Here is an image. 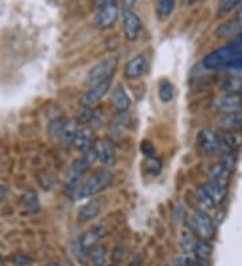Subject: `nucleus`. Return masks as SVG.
<instances>
[{
    "mask_svg": "<svg viewBox=\"0 0 242 266\" xmlns=\"http://www.w3.org/2000/svg\"><path fill=\"white\" fill-rule=\"evenodd\" d=\"M82 108V106H81ZM93 117V112L90 108H82L78 114H77V122L78 124H86V122H90Z\"/></svg>",
    "mask_w": 242,
    "mask_h": 266,
    "instance_id": "36",
    "label": "nucleus"
},
{
    "mask_svg": "<svg viewBox=\"0 0 242 266\" xmlns=\"http://www.w3.org/2000/svg\"><path fill=\"white\" fill-rule=\"evenodd\" d=\"M0 266H3V258L0 257Z\"/></svg>",
    "mask_w": 242,
    "mask_h": 266,
    "instance_id": "47",
    "label": "nucleus"
},
{
    "mask_svg": "<svg viewBox=\"0 0 242 266\" xmlns=\"http://www.w3.org/2000/svg\"><path fill=\"white\" fill-rule=\"evenodd\" d=\"M110 101H112V105L116 108L117 112L128 110L129 105H131V100H129L128 94H127V92H125L124 88L121 85H117V86L113 88Z\"/></svg>",
    "mask_w": 242,
    "mask_h": 266,
    "instance_id": "17",
    "label": "nucleus"
},
{
    "mask_svg": "<svg viewBox=\"0 0 242 266\" xmlns=\"http://www.w3.org/2000/svg\"><path fill=\"white\" fill-rule=\"evenodd\" d=\"M235 19H237L238 22H239V23L242 24V10L239 12H238V15H237V18H235Z\"/></svg>",
    "mask_w": 242,
    "mask_h": 266,
    "instance_id": "43",
    "label": "nucleus"
},
{
    "mask_svg": "<svg viewBox=\"0 0 242 266\" xmlns=\"http://www.w3.org/2000/svg\"><path fill=\"white\" fill-rule=\"evenodd\" d=\"M217 124L225 132L238 130L239 128H242V110L231 113H222L221 116L218 117Z\"/></svg>",
    "mask_w": 242,
    "mask_h": 266,
    "instance_id": "14",
    "label": "nucleus"
},
{
    "mask_svg": "<svg viewBox=\"0 0 242 266\" xmlns=\"http://www.w3.org/2000/svg\"><path fill=\"white\" fill-rule=\"evenodd\" d=\"M221 141L225 147L234 151V149L239 148L242 145V135L237 130H229V132H225L222 135Z\"/></svg>",
    "mask_w": 242,
    "mask_h": 266,
    "instance_id": "23",
    "label": "nucleus"
},
{
    "mask_svg": "<svg viewBox=\"0 0 242 266\" xmlns=\"http://www.w3.org/2000/svg\"><path fill=\"white\" fill-rule=\"evenodd\" d=\"M78 122L76 120L68 121V122H65L64 129H62V135H60V141H62V144L69 145L73 144V140H74V136H76L77 130H78Z\"/></svg>",
    "mask_w": 242,
    "mask_h": 266,
    "instance_id": "24",
    "label": "nucleus"
},
{
    "mask_svg": "<svg viewBox=\"0 0 242 266\" xmlns=\"http://www.w3.org/2000/svg\"><path fill=\"white\" fill-rule=\"evenodd\" d=\"M144 171L151 176H156L161 172V168H163V164H161V160H159L156 156L153 157H147L144 160Z\"/></svg>",
    "mask_w": 242,
    "mask_h": 266,
    "instance_id": "27",
    "label": "nucleus"
},
{
    "mask_svg": "<svg viewBox=\"0 0 242 266\" xmlns=\"http://www.w3.org/2000/svg\"><path fill=\"white\" fill-rule=\"evenodd\" d=\"M64 125L65 122L62 120L52 121V122H50V125H48V133H50L54 139H59L60 135H62Z\"/></svg>",
    "mask_w": 242,
    "mask_h": 266,
    "instance_id": "35",
    "label": "nucleus"
},
{
    "mask_svg": "<svg viewBox=\"0 0 242 266\" xmlns=\"http://www.w3.org/2000/svg\"><path fill=\"white\" fill-rule=\"evenodd\" d=\"M140 151L145 157H153L155 156V147L151 144L149 141L144 140L140 143Z\"/></svg>",
    "mask_w": 242,
    "mask_h": 266,
    "instance_id": "37",
    "label": "nucleus"
},
{
    "mask_svg": "<svg viewBox=\"0 0 242 266\" xmlns=\"http://www.w3.org/2000/svg\"><path fill=\"white\" fill-rule=\"evenodd\" d=\"M22 205H23L24 210L27 211H31V213H35L39 210V201H38V196L36 193L34 192H26L22 196Z\"/></svg>",
    "mask_w": 242,
    "mask_h": 266,
    "instance_id": "29",
    "label": "nucleus"
},
{
    "mask_svg": "<svg viewBox=\"0 0 242 266\" xmlns=\"http://www.w3.org/2000/svg\"><path fill=\"white\" fill-rule=\"evenodd\" d=\"M191 259H190L189 257H182V258H177L176 259V265L177 266H191Z\"/></svg>",
    "mask_w": 242,
    "mask_h": 266,
    "instance_id": "40",
    "label": "nucleus"
},
{
    "mask_svg": "<svg viewBox=\"0 0 242 266\" xmlns=\"http://www.w3.org/2000/svg\"><path fill=\"white\" fill-rule=\"evenodd\" d=\"M213 106L215 110L221 113H231L242 110V101L239 96H233V94H222L218 96L213 101Z\"/></svg>",
    "mask_w": 242,
    "mask_h": 266,
    "instance_id": "10",
    "label": "nucleus"
},
{
    "mask_svg": "<svg viewBox=\"0 0 242 266\" xmlns=\"http://www.w3.org/2000/svg\"><path fill=\"white\" fill-rule=\"evenodd\" d=\"M123 22H124V34L127 39H136L141 30L140 18L132 10H123Z\"/></svg>",
    "mask_w": 242,
    "mask_h": 266,
    "instance_id": "11",
    "label": "nucleus"
},
{
    "mask_svg": "<svg viewBox=\"0 0 242 266\" xmlns=\"http://www.w3.org/2000/svg\"><path fill=\"white\" fill-rule=\"evenodd\" d=\"M242 55V44L234 43L230 42V44L215 50V51L210 52L203 58V68L209 69V70H215V69L225 68L231 62L233 59H235L237 56Z\"/></svg>",
    "mask_w": 242,
    "mask_h": 266,
    "instance_id": "1",
    "label": "nucleus"
},
{
    "mask_svg": "<svg viewBox=\"0 0 242 266\" xmlns=\"http://www.w3.org/2000/svg\"><path fill=\"white\" fill-rule=\"evenodd\" d=\"M129 121H131V116H129L128 110H124V112H118L117 116H114L113 125H116L117 128H123L129 124Z\"/></svg>",
    "mask_w": 242,
    "mask_h": 266,
    "instance_id": "34",
    "label": "nucleus"
},
{
    "mask_svg": "<svg viewBox=\"0 0 242 266\" xmlns=\"http://www.w3.org/2000/svg\"><path fill=\"white\" fill-rule=\"evenodd\" d=\"M203 187H205L206 191L209 192L210 197L213 199L215 206L221 205L222 202L226 199V196H227V188H226V185H221L214 183V181H209V183L203 184Z\"/></svg>",
    "mask_w": 242,
    "mask_h": 266,
    "instance_id": "18",
    "label": "nucleus"
},
{
    "mask_svg": "<svg viewBox=\"0 0 242 266\" xmlns=\"http://www.w3.org/2000/svg\"><path fill=\"white\" fill-rule=\"evenodd\" d=\"M193 253L195 254V257L201 261H207L211 257L213 254V246L209 241L206 239H201V241H197L195 246H194Z\"/></svg>",
    "mask_w": 242,
    "mask_h": 266,
    "instance_id": "22",
    "label": "nucleus"
},
{
    "mask_svg": "<svg viewBox=\"0 0 242 266\" xmlns=\"http://www.w3.org/2000/svg\"><path fill=\"white\" fill-rule=\"evenodd\" d=\"M137 0H123V10H132V7L136 4Z\"/></svg>",
    "mask_w": 242,
    "mask_h": 266,
    "instance_id": "41",
    "label": "nucleus"
},
{
    "mask_svg": "<svg viewBox=\"0 0 242 266\" xmlns=\"http://www.w3.org/2000/svg\"><path fill=\"white\" fill-rule=\"evenodd\" d=\"M145 70H147V60L143 55H137L125 64L124 74L129 80H135L143 76Z\"/></svg>",
    "mask_w": 242,
    "mask_h": 266,
    "instance_id": "15",
    "label": "nucleus"
},
{
    "mask_svg": "<svg viewBox=\"0 0 242 266\" xmlns=\"http://www.w3.org/2000/svg\"><path fill=\"white\" fill-rule=\"evenodd\" d=\"M197 143L201 152L206 156H214L219 153V149H221V136L210 128L202 129L201 132L198 133Z\"/></svg>",
    "mask_w": 242,
    "mask_h": 266,
    "instance_id": "7",
    "label": "nucleus"
},
{
    "mask_svg": "<svg viewBox=\"0 0 242 266\" xmlns=\"http://www.w3.org/2000/svg\"><path fill=\"white\" fill-rule=\"evenodd\" d=\"M113 173L109 169H98L90 177L86 179L84 184H81L80 189L77 191V199H85L90 197L96 193L104 191L106 187L112 184Z\"/></svg>",
    "mask_w": 242,
    "mask_h": 266,
    "instance_id": "2",
    "label": "nucleus"
},
{
    "mask_svg": "<svg viewBox=\"0 0 242 266\" xmlns=\"http://www.w3.org/2000/svg\"><path fill=\"white\" fill-rule=\"evenodd\" d=\"M222 90L226 94H233V96H242V77L233 76L226 78L222 84Z\"/></svg>",
    "mask_w": 242,
    "mask_h": 266,
    "instance_id": "21",
    "label": "nucleus"
},
{
    "mask_svg": "<svg viewBox=\"0 0 242 266\" xmlns=\"http://www.w3.org/2000/svg\"><path fill=\"white\" fill-rule=\"evenodd\" d=\"M221 164L223 165L229 172H233L234 169H235V167H237V156L234 155V151L222 155Z\"/></svg>",
    "mask_w": 242,
    "mask_h": 266,
    "instance_id": "32",
    "label": "nucleus"
},
{
    "mask_svg": "<svg viewBox=\"0 0 242 266\" xmlns=\"http://www.w3.org/2000/svg\"><path fill=\"white\" fill-rule=\"evenodd\" d=\"M117 66H118V58L117 56H109L101 60L97 64H94L90 70H89L85 84L89 86H94L97 84L105 82L112 78V76L116 73Z\"/></svg>",
    "mask_w": 242,
    "mask_h": 266,
    "instance_id": "3",
    "label": "nucleus"
},
{
    "mask_svg": "<svg viewBox=\"0 0 242 266\" xmlns=\"http://www.w3.org/2000/svg\"><path fill=\"white\" fill-rule=\"evenodd\" d=\"M159 98L161 102H169L173 98V85L168 80H163L159 84Z\"/></svg>",
    "mask_w": 242,
    "mask_h": 266,
    "instance_id": "28",
    "label": "nucleus"
},
{
    "mask_svg": "<svg viewBox=\"0 0 242 266\" xmlns=\"http://www.w3.org/2000/svg\"><path fill=\"white\" fill-rule=\"evenodd\" d=\"M231 42H234V43H238V44H242V32H239L235 38H234Z\"/></svg>",
    "mask_w": 242,
    "mask_h": 266,
    "instance_id": "42",
    "label": "nucleus"
},
{
    "mask_svg": "<svg viewBox=\"0 0 242 266\" xmlns=\"http://www.w3.org/2000/svg\"><path fill=\"white\" fill-rule=\"evenodd\" d=\"M197 243V239L194 237L193 231H183L180 237V247L185 251V254L191 253L194 250V246Z\"/></svg>",
    "mask_w": 242,
    "mask_h": 266,
    "instance_id": "30",
    "label": "nucleus"
},
{
    "mask_svg": "<svg viewBox=\"0 0 242 266\" xmlns=\"http://www.w3.org/2000/svg\"><path fill=\"white\" fill-rule=\"evenodd\" d=\"M189 227L195 235L206 241H210L215 234L211 218L202 210H194V213L189 218Z\"/></svg>",
    "mask_w": 242,
    "mask_h": 266,
    "instance_id": "4",
    "label": "nucleus"
},
{
    "mask_svg": "<svg viewBox=\"0 0 242 266\" xmlns=\"http://www.w3.org/2000/svg\"><path fill=\"white\" fill-rule=\"evenodd\" d=\"M106 257H108L106 247L100 245V243H97L96 246H93L88 250V258L90 259L93 266H104Z\"/></svg>",
    "mask_w": 242,
    "mask_h": 266,
    "instance_id": "20",
    "label": "nucleus"
},
{
    "mask_svg": "<svg viewBox=\"0 0 242 266\" xmlns=\"http://www.w3.org/2000/svg\"><path fill=\"white\" fill-rule=\"evenodd\" d=\"M230 173L231 172H229L221 163H217V164H214L210 168V181H214V183L221 185H227L230 179Z\"/></svg>",
    "mask_w": 242,
    "mask_h": 266,
    "instance_id": "19",
    "label": "nucleus"
},
{
    "mask_svg": "<svg viewBox=\"0 0 242 266\" xmlns=\"http://www.w3.org/2000/svg\"><path fill=\"white\" fill-rule=\"evenodd\" d=\"M112 266H114V265H112Z\"/></svg>",
    "mask_w": 242,
    "mask_h": 266,
    "instance_id": "49",
    "label": "nucleus"
},
{
    "mask_svg": "<svg viewBox=\"0 0 242 266\" xmlns=\"http://www.w3.org/2000/svg\"><path fill=\"white\" fill-rule=\"evenodd\" d=\"M187 3H189L190 6H191L193 3H195V0H187Z\"/></svg>",
    "mask_w": 242,
    "mask_h": 266,
    "instance_id": "46",
    "label": "nucleus"
},
{
    "mask_svg": "<svg viewBox=\"0 0 242 266\" xmlns=\"http://www.w3.org/2000/svg\"><path fill=\"white\" fill-rule=\"evenodd\" d=\"M93 144H94L93 129L89 128V126H80L76 136H74V140H73L74 148L82 151V152H86V151L93 148Z\"/></svg>",
    "mask_w": 242,
    "mask_h": 266,
    "instance_id": "13",
    "label": "nucleus"
},
{
    "mask_svg": "<svg viewBox=\"0 0 242 266\" xmlns=\"http://www.w3.org/2000/svg\"><path fill=\"white\" fill-rule=\"evenodd\" d=\"M89 167H90V165H89V163L85 160L84 157L73 161L68 173H66V180H65L66 191H69L70 193H77L78 188L81 187V181L84 179L85 173H86Z\"/></svg>",
    "mask_w": 242,
    "mask_h": 266,
    "instance_id": "6",
    "label": "nucleus"
},
{
    "mask_svg": "<svg viewBox=\"0 0 242 266\" xmlns=\"http://www.w3.org/2000/svg\"><path fill=\"white\" fill-rule=\"evenodd\" d=\"M164 266H169V265H164Z\"/></svg>",
    "mask_w": 242,
    "mask_h": 266,
    "instance_id": "48",
    "label": "nucleus"
},
{
    "mask_svg": "<svg viewBox=\"0 0 242 266\" xmlns=\"http://www.w3.org/2000/svg\"><path fill=\"white\" fill-rule=\"evenodd\" d=\"M197 201L199 202V205L205 209H214L215 207V203L213 202V199L210 197L209 192L206 191V188L203 185L198 187L197 189Z\"/></svg>",
    "mask_w": 242,
    "mask_h": 266,
    "instance_id": "31",
    "label": "nucleus"
},
{
    "mask_svg": "<svg viewBox=\"0 0 242 266\" xmlns=\"http://www.w3.org/2000/svg\"><path fill=\"white\" fill-rule=\"evenodd\" d=\"M239 2H241V0H222L221 7H219V10H218L219 15L225 16V15H227V14H230V12L233 11L234 8L238 7Z\"/></svg>",
    "mask_w": 242,
    "mask_h": 266,
    "instance_id": "33",
    "label": "nucleus"
},
{
    "mask_svg": "<svg viewBox=\"0 0 242 266\" xmlns=\"http://www.w3.org/2000/svg\"><path fill=\"white\" fill-rule=\"evenodd\" d=\"M118 18V4L116 0H101L94 16V26L98 30H108Z\"/></svg>",
    "mask_w": 242,
    "mask_h": 266,
    "instance_id": "5",
    "label": "nucleus"
},
{
    "mask_svg": "<svg viewBox=\"0 0 242 266\" xmlns=\"http://www.w3.org/2000/svg\"><path fill=\"white\" fill-rule=\"evenodd\" d=\"M191 266H202L201 263H197V262H193V263H191Z\"/></svg>",
    "mask_w": 242,
    "mask_h": 266,
    "instance_id": "45",
    "label": "nucleus"
},
{
    "mask_svg": "<svg viewBox=\"0 0 242 266\" xmlns=\"http://www.w3.org/2000/svg\"><path fill=\"white\" fill-rule=\"evenodd\" d=\"M226 68L229 70H234V72H242V55L237 56L235 59L231 60Z\"/></svg>",
    "mask_w": 242,
    "mask_h": 266,
    "instance_id": "39",
    "label": "nucleus"
},
{
    "mask_svg": "<svg viewBox=\"0 0 242 266\" xmlns=\"http://www.w3.org/2000/svg\"><path fill=\"white\" fill-rule=\"evenodd\" d=\"M46 266H59V265H58V263H55V262H48Z\"/></svg>",
    "mask_w": 242,
    "mask_h": 266,
    "instance_id": "44",
    "label": "nucleus"
},
{
    "mask_svg": "<svg viewBox=\"0 0 242 266\" xmlns=\"http://www.w3.org/2000/svg\"><path fill=\"white\" fill-rule=\"evenodd\" d=\"M100 211L101 202L97 201V199H93V201H89L88 203H85L84 206H81V209L77 213V219L81 223H85V222L94 219L100 214Z\"/></svg>",
    "mask_w": 242,
    "mask_h": 266,
    "instance_id": "16",
    "label": "nucleus"
},
{
    "mask_svg": "<svg viewBox=\"0 0 242 266\" xmlns=\"http://www.w3.org/2000/svg\"><path fill=\"white\" fill-rule=\"evenodd\" d=\"M241 26L242 24L239 23L237 19L230 20L227 23H223L222 26L218 27L217 35L219 36V38H227V36H231L241 28Z\"/></svg>",
    "mask_w": 242,
    "mask_h": 266,
    "instance_id": "26",
    "label": "nucleus"
},
{
    "mask_svg": "<svg viewBox=\"0 0 242 266\" xmlns=\"http://www.w3.org/2000/svg\"><path fill=\"white\" fill-rule=\"evenodd\" d=\"M109 89H110V80L94 85V86H90L89 90H86V92L81 96L80 105L82 108L92 109L93 106L108 93Z\"/></svg>",
    "mask_w": 242,
    "mask_h": 266,
    "instance_id": "8",
    "label": "nucleus"
},
{
    "mask_svg": "<svg viewBox=\"0 0 242 266\" xmlns=\"http://www.w3.org/2000/svg\"><path fill=\"white\" fill-rule=\"evenodd\" d=\"M12 262L18 266H27L32 262V259L28 255H24V254H16L15 257L12 258Z\"/></svg>",
    "mask_w": 242,
    "mask_h": 266,
    "instance_id": "38",
    "label": "nucleus"
},
{
    "mask_svg": "<svg viewBox=\"0 0 242 266\" xmlns=\"http://www.w3.org/2000/svg\"><path fill=\"white\" fill-rule=\"evenodd\" d=\"M175 8V0H157L156 2V15L159 20H165Z\"/></svg>",
    "mask_w": 242,
    "mask_h": 266,
    "instance_id": "25",
    "label": "nucleus"
},
{
    "mask_svg": "<svg viewBox=\"0 0 242 266\" xmlns=\"http://www.w3.org/2000/svg\"><path fill=\"white\" fill-rule=\"evenodd\" d=\"M93 151L96 153L97 160L106 165H113L116 163V149L112 141L108 139H98L93 144Z\"/></svg>",
    "mask_w": 242,
    "mask_h": 266,
    "instance_id": "9",
    "label": "nucleus"
},
{
    "mask_svg": "<svg viewBox=\"0 0 242 266\" xmlns=\"http://www.w3.org/2000/svg\"><path fill=\"white\" fill-rule=\"evenodd\" d=\"M108 234V229L104 225H97L94 227L86 231V233L81 237L80 245L82 246V249H85L88 251L90 247L96 246L98 243V241H101L102 238Z\"/></svg>",
    "mask_w": 242,
    "mask_h": 266,
    "instance_id": "12",
    "label": "nucleus"
}]
</instances>
